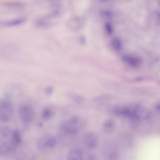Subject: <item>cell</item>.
I'll list each match as a JSON object with an SVG mask.
<instances>
[{
    "label": "cell",
    "instance_id": "cell-3",
    "mask_svg": "<svg viewBox=\"0 0 160 160\" xmlns=\"http://www.w3.org/2000/svg\"><path fill=\"white\" fill-rule=\"evenodd\" d=\"M57 139L52 135H44L38 141L37 146L41 151L53 148L57 144Z\"/></svg>",
    "mask_w": 160,
    "mask_h": 160
},
{
    "label": "cell",
    "instance_id": "cell-6",
    "mask_svg": "<svg viewBox=\"0 0 160 160\" xmlns=\"http://www.w3.org/2000/svg\"><path fill=\"white\" fill-rule=\"evenodd\" d=\"M26 19L24 18H18L2 22H1V24L6 27H14L21 25L24 23Z\"/></svg>",
    "mask_w": 160,
    "mask_h": 160
},
{
    "label": "cell",
    "instance_id": "cell-7",
    "mask_svg": "<svg viewBox=\"0 0 160 160\" xmlns=\"http://www.w3.org/2000/svg\"><path fill=\"white\" fill-rule=\"evenodd\" d=\"M10 141L15 148L20 145L22 142V136L20 132L18 130H16L12 132Z\"/></svg>",
    "mask_w": 160,
    "mask_h": 160
},
{
    "label": "cell",
    "instance_id": "cell-11",
    "mask_svg": "<svg viewBox=\"0 0 160 160\" xmlns=\"http://www.w3.org/2000/svg\"><path fill=\"white\" fill-rule=\"evenodd\" d=\"M155 109L157 112L160 113V102H158L155 105Z\"/></svg>",
    "mask_w": 160,
    "mask_h": 160
},
{
    "label": "cell",
    "instance_id": "cell-5",
    "mask_svg": "<svg viewBox=\"0 0 160 160\" xmlns=\"http://www.w3.org/2000/svg\"><path fill=\"white\" fill-rule=\"evenodd\" d=\"M123 58L126 62L132 67L138 66L142 62V59L138 56L127 55H125Z\"/></svg>",
    "mask_w": 160,
    "mask_h": 160
},
{
    "label": "cell",
    "instance_id": "cell-9",
    "mask_svg": "<svg viewBox=\"0 0 160 160\" xmlns=\"http://www.w3.org/2000/svg\"><path fill=\"white\" fill-rule=\"evenodd\" d=\"M104 131L106 133H111L112 131L114 128V124L113 123L109 121V122H106V124L104 126Z\"/></svg>",
    "mask_w": 160,
    "mask_h": 160
},
{
    "label": "cell",
    "instance_id": "cell-8",
    "mask_svg": "<svg viewBox=\"0 0 160 160\" xmlns=\"http://www.w3.org/2000/svg\"><path fill=\"white\" fill-rule=\"evenodd\" d=\"M68 160H83L82 152L78 148H73L68 152Z\"/></svg>",
    "mask_w": 160,
    "mask_h": 160
},
{
    "label": "cell",
    "instance_id": "cell-10",
    "mask_svg": "<svg viewBox=\"0 0 160 160\" xmlns=\"http://www.w3.org/2000/svg\"><path fill=\"white\" fill-rule=\"evenodd\" d=\"M105 29L107 32L111 34L113 32V26L110 22H107L105 24Z\"/></svg>",
    "mask_w": 160,
    "mask_h": 160
},
{
    "label": "cell",
    "instance_id": "cell-1",
    "mask_svg": "<svg viewBox=\"0 0 160 160\" xmlns=\"http://www.w3.org/2000/svg\"><path fill=\"white\" fill-rule=\"evenodd\" d=\"M13 102L8 98L0 101V122L7 123L12 119L14 113Z\"/></svg>",
    "mask_w": 160,
    "mask_h": 160
},
{
    "label": "cell",
    "instance_id": "cell-4",
    "mask_svg": "<svg viewBox=\"0 0 160 160\" xmlns=\"http://www.w3.org/2000/svg\"><path fill=\"white\" fill-rule=\"evenodd\" d=\"M84 142L87 148L89 149H93L98 146V138L95 133L90 132L85 136Z\"/></svg>",
    "mask_w": 160,
    "mask_h": 160
},
{
    "label": "cell",
    "instance_id": "cell-12",
    "mask_svg": "<svg viewBox=\"0 0 160 160\" xmlns=\"http://www.w3.org/2000/svg\"><path fill=\"white\" fill-rule=\"evenodd\" d=\"M86 160H97V159L96 157L93 156V155H90V156L88 157Z\"/></svg>",
    "mask_w": 160,
    "mask_h": 160
},
{
    "label": "cell",
    "instance_id": "cell-2",
    "mask_svg": "<svg viewBox=\"0 0 160 160\" xmlns=\"http://www.w3.org/2000/svg\"><path fill=\"white\" fill-rule=\"evenodd\" d=\"M18 115L21 122L24 124L31 123L33 118L34 113L33 109L30 105L22 103L18 108Z\"/></svg>",
    "mask_w": 160,
    "mask_h": 160
}]
</instances>
